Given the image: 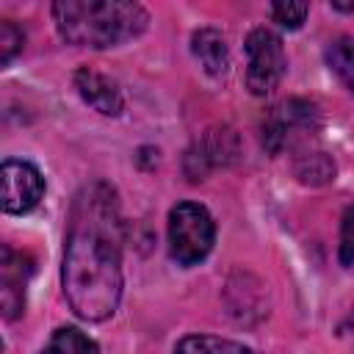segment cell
<instances>
[{
    "label": "cell",
    "mask_w": 354,
    "mask_h": 354,
    "mask_svg": "<svg viewBox=\"0 0 354 354\" xmlns=\"http://www.w3.org/2000/svg\"><path fill=\"white\" fill-rule=\"evenodd\" d=\"M326 64L340 77V83L354 91V39L340 36V39L329 41V47H326Z\"/></svg>",
    "instance_id": "obj_11"
},
{
    "label": "cell",
    "mask_w": 354,
    "mask_h": 354,
    "mask_svg": "<svg viewBox=\"0 0 354 354\" xmlns=\"http://www.w3.org/2000/svg\"><path fill=\"white\" fill-rule=\"evenodd\" d=\"M61 282L69 307L86 321H105L122 299V235L113 194L91 185L77 196L64 249Z\"/></svg>",
    "instance_id": "obj_1"
},
{
    "label": "cell",
    "mask_w": 354,
    "mask_h": 354,
    "mask_svg": "<svg viewBox=\"0 0 354 354\" xmlns=\"http://www.w3.org/2000/svg\"><path fill=\"white\" fill-rule=\"evenodd\" d=\"M216 241V224L207 207L196 202H180L169 213V254L180 266L202 263Z\"/></svg>",
    "instance_id": "obj_3"
},
{
    "label": "cell",
    "mask_w": 354,
    "mask_h": 354,
    "mask_svg": "<svg viewBox=\"0 0 354 354\" xmlns=\"http://www.w3.org/2000/svg\"><path fill=\"white\" fill-rule=\"evenodd\" d=\"M191 50L196 55V61L202 64V69L213 77L224 75L230 69V50H227V39L216 30V28H199L191 39Z\"/></svg>",
    "instance_id": "obj_8"
},
{
    "label": "cell",
    "mask_w": 354,
    "mask_h": 354,
    "mask_svg": "<svg viewBox=\"0 0 354 354\" xmlns=\"http://www.w3.org/2000/svg\"><path fill=\"white\" fill-rule=\"evenodd\" d=\"M307 11H310L307 3H290V0H285V3H274V6H271V17H274V22H279V25L288 28V30L301 28Z\"/></svg>",
    "instance_id": "obj_13"
},
{
    "label": "cell",
    "mask_w": 354,
    "mask_h": 354,
    "mask_svg": "<svg viewBox=\"0 0 354 354\" xmlns=\"http://www.w3.org/2000/svg\"><path fill=\"white\" fill-rule=\"evenodd\" d=\"M75 88L83 97V102H88L102 116H119L122 108H124L119 86L111 77H105L102 72L91 69V66H80L75 72Z\"/></svg>",
    "instance_id": "obj_7"
},
{
    "label": "cell",
    "mask_w": 354,
    "mask_h": 354,
    "mask_svg": "<svg viewBox=\"0 0 354 354\" xmlns=\"http://www.w3.org/2000/svg\"><path fill=\"white\" fill-rule=\"evenodd\" d=\"M335 8H340V11H354V3H332Z\"/></svg>",
    "instance_id": "obj_16"
},
{
    "label": "cell",
    "mask_w": 354,
    "mask_h": 354,
    "mask_svg": "<svg viewBox=\"0 0 354 354\" xmlns=\"http://www.w3.org/2000/svg\"><path fill=\"white\" fill-rule=\"evenodd\" d=\"M174 354H257L243 343L213 337V335H188L174 346Z\"/></svg>",
    "instance_id": "obj_9"
},
{
    "label": "cell",
    "mask_w": 354,
    "mask_h": 354,
    "mask_svg": "<svg viewBox=\"0 0 354 354\" xmlns=\"http://www.w3.org/2000/svg\"><path fill=\"white\" fill-rule=\"evenodd\" d=\"M243 50H246V86H249V91L257 97L271 94L279 86L285 66H288L279 36L268 28H254L246 36Z\"/></svg>",
    "instance_id": "obj_4"
},
{
    "label": "cell",
    "mask_w": 354,
    "mask_h": 354,
    "mask_svg": "<svg viewBox=\"0 0 354 354\" xmlns=\"http://www.w3.org/2000/svg\"><path fill=\"white\" fill-rule=\"evenodd\" d=\"M25 44V33L14 25V22H0V61L8 64Z\"/></svg>",
    "instance_id": "obj_14"
},
{
    "label": "cell",
    "mask_w": 354,
    "mask_h": 354,
    "mask_svg": "<svg viewBox=\"0 0 354 354\" xmlns=\"http://www.w3.org/2000/svg\"><path fill=\"white\" fill-rule=\"evenodd\" d=\"M0 183H3V210L14 216L33 210L44 194V177L28 160H6L0 169Z\"/></svg>",
    "instance_id": "obj_5"
},
{
    "label": "cell",
    "mask_w": 354,
    "mask_h": 354,
    "mask_svg": "<svg viewBox=\"0 0 354 354\" xmlns=\"http://www.w3.org/2000/svg\"><path fill=\"white\" fill-rule=\"evenodd\" d=\"M340 263L354 266V205L343 213L340 224Z\"/></svg>",
    "instance_id": "obj_15"
},
{
    "label": "cell",
    "mask_w": 354,
    "mask_h": 354,
    "mask_svg": "<svg viewBox=\"0 0 354 354\" xmlns=\"http://www.w3.org/2000/svg\"><path fill=\"white\" fill-rule=\"evenodd\" d=\"M33 274V263L28 254L3 246L0 254V304L6 321H14L25 307V288Z\"/></svg>",
    "instance_id": "obj_6"
},
{
    "label": "cell",
    "mask_w": 354,
    "mask_h": 354,
    "mask_svg": "<svg viewBox=\"0 0 354 354\" xmlns=\"http://www.w3.org/2000/svg\"><path fill=\"white\" fill-rule=\"evenodd\" d=\"M296 174L301 177V183H313V185H321V183H329L335 177V163L324 155V152H310L299 160L296 166Z\"/></svg>",
    "instance_id": "obj_12"
},
{
    "label": "cell",
    "mask_w": 354,
    "mask_h": 354,
    "mask_svg": "<svg viewBox=\"0 0 354 354\" xmlns=\"http://www.w3.org/2000/svg\"><path fill=\"white\" fill-rule=\"evenodd\" d=\"M41 354H100V346L77 326H61L53 332Z\"/></svg>",
    "instance_id": "obj_10"
},
{
    "label": "cell",
    "mask_w": 354,
    "mask_h": 354,
    "mask_svg": "<svg viewBox=\"0 0 354 354\" xmlns=\"http://www.w3.org/2000/svg\"><path fill=\"white\" fill-rule=\"evenodd\" d=\"M53 19L69 44L102 50L136 39L147 28L149 14L127 0H58Z\"/></svg>",
    "instance_id": "obj_2"
}]
</instances>
